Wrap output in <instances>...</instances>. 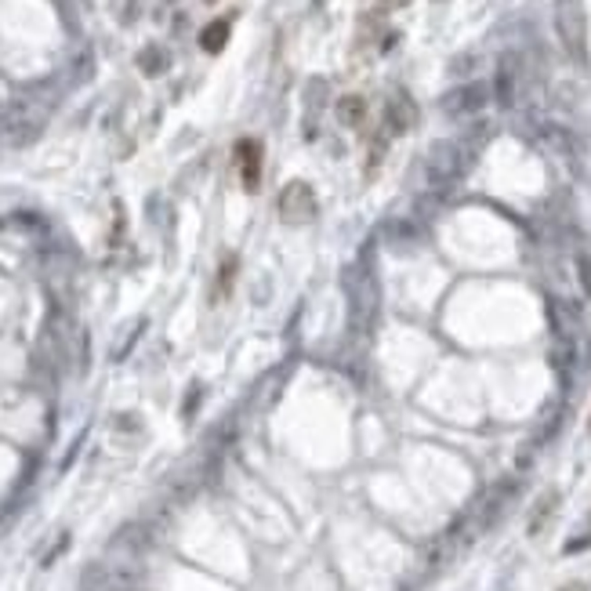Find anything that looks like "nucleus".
Here are the masks:
<instances>
[{"mask_svg":"<svg viewBox=\"0 0 591 591\" xmlns=\"http://www.w3.org/2000/svg\"><path fill=\"white\" fill-rule=\"evenodd\" d=\"M559 591H588L585 585H566V588H559Z\"/></svg>","mask_w":591,"mask_h":591,"instance_id":"12","label":"nucleus"},{"mask_svg":"<svg viewBox=\"0 0 591 591\" xmlns=\"http://www.w3.org/2000/svg\"><path fill=\"white\" fill-rule=\"evenodd\" d=\"M334 113H337V124H345V127H359V124L366 120V98H359V95H345V98H337Z\"/></svg>","mask_w":591,"mask_h":591,"instance_id":"7","label":"nucleus"},{"mask_svg":"<svg viewBox=\"0 0 591 591\" xmlns=\"http://www.w3.org/2000/svg\"><path fill=\"white\" fill-rule=\"evenodd\" d=\"M225 36H229V22H211V25L204 29V36H200V40H204V47L215 55V51H222V47H225Z\"/></svg>","mask_w":591,"mask_h":591,"instance_id":"8","label":"nucleus"},{"mask_svg":"<svg viewBox=\"0 0 591 591\" xmlns=\"http://www.w3.org/2000/svg\"><path fill=\"white\" fill-rule=\"evenodd\" d=\"M556 29H559L566 55L585 65L588 62V15H585L581 0H559L556 4Z\"/></svg>","mask_w":591,"mask_h":591,"instance_id":"2","label":"nucleus"},{"mask_svg":"<svg viewBox=\"0 0 591 591\" xmlns=\"http://www.w3.org/2000/svg\"><path fill=\"white\" fill-rule=\"evenodd\" d=\"M385 120H388V131H396V135H406L414 124H417V105H414V98L410 95H392L388 98V109H385Z\"/></svg>","mask_w":591,"mask_h":591,"instance_id":"5","label":"nucleus"},{"mask_svg":"<svg viewBox=\"0 0 591 591\" xmlns=\"http://www.w3.org/2000/svg\"><path fill=\"white\" fill-rule=\"evenodd\" d=\"M486 105V87L483 84H468V87H457L443 98V109L454 113V116H465V113H476Z\"/></svg>","mask_w":591,"mask_h":591,"instance_id":"4","label":"nucleus"},{"mask_svg":"<svg viewBox=\"0 0 591 591\" xmlns=\"http://www.w3.org/2000/svg\"><path fill=\"white\" fill-rule=\"evenodd\" d=\"M207 4H215V0H207Z\"/></svg>","mask_w":591,"mask_h":591,"instance_id":"13","label":"nucleus"},{"mask_svg":"<svg viewBox=\"0 0 591 591\" xmlns=\"http://www.w3.org/2000/svg\"><path fill=\"white\" fill-rule=\"evenodd\" d=\"M577 269H581V280H585V287H588V295H591V258H577Z\"/></svg>","mask_w":591,"mask_h":591,"instance_id":"10","label":"nucleus"},{"mask_svg":"<svg viewBox=\"0 0 591 591\" xmlns=\"http://www.w3.org/2000/svg\"><path fill=\"white\" fill-rule=\"evenodd\" d=\"M276 211H280V218L287 225L308 222L316 215V193H312V185L308 182H287L284 193H280V200H276Z\"/></svg>","mask_w":591,"mask_h":591,"instance_id":"3","label":"nucleus"},{"mask_svg":"<svg viewBox=\"0 0 591 591\" xmlns=\"http://www.w3.org/2000/svg\"><path fill=\"white\" fill-rule=\"evenodd\" d=\"M236 156H240V175H244V185L255 193L258 182H262V145L255 138H244L236 145Z\"/></svg>","mask_w":591,"mask_h":591,"instance_id":"6","label":"nucleus"},{"mask_svg":"<svg viewBox=\"0 0 591 591\" xmlns=\"http://www.w3.org/2000/svg\"><path fill=\"white\" fill-rule=\"evenodd\" d=\"M472 156H476V145L468 142H436L425 156V175L432 185H454L468 167H472Z\"/></svg>","mask_w":591,"mask_h":591,"instance_id":"1","label":"nucleus"},{"mask_svg":"<svg viewBox=\"0 0 591 591\" xmlns=\"http://www.w3.org/2000/svg\"><path fill=\"white\" fill-rule=\"evenodd\" d=\"M385 4H388V7H406L410 0H385Z\"/></svg>","mask_w":591,"mask_h":591,"instance_id":"11","label":"nucleus"},{"mask_svg":"<svg viewBox=\"0 0 591 591\" xmlns=\"http://www.w3.org/2000/svg\"><path fill=\"white\" fill-rule=\"evenodd\" d=\"M556 505H559V497H556V494H548V497H545V501L534 508V519H530V534H537V530L545 526V519L552 516V508H556Z\"/></svg>","mask_w":591,"mask_h":591,"instance_id":"9","label":"nucleus"}]
</instances>
